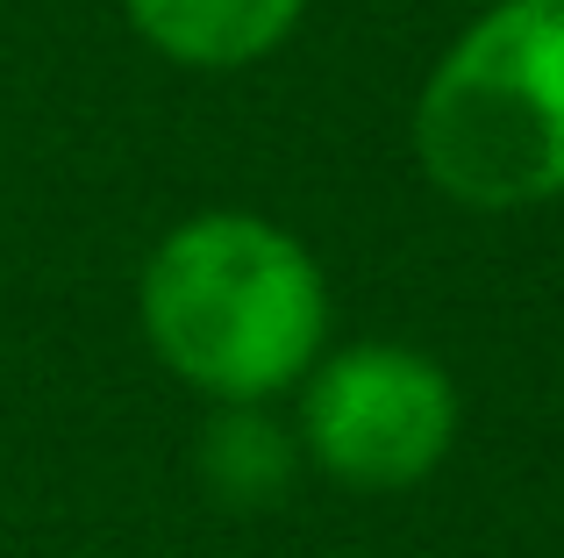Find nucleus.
I'll use <instances>...</instances> for the list:
<instances>
[{"instance_id": "nucleus-1", "label": "nucleus", "mask_w": 564, "mask_h": 558, "mask_svg": "<svg viewBox=\"0 0 564 558\" xmlns=\"http://www.w3.org/2000/svg\"><path fill=\"white\" fill-rule=\"evenodd\" d=\"M137 315L172 379L221 408H264L315 373L329 279L293 229L250 208H207L143 258Z\"/></svg>"}, {"instance_id": "nucleus-2", "label": "nucleus", "mask_w": 564, "mask_h": 558, "mask_svg": "<svg viewBox=\"0 0 564 558\" xmlns=\"http://www.w3.org/2000/svg\"><path fill=\"white\" fill-rule=\"evenodd\" d=\"M414 158L479 215L564 201V0H494L429 65Z\"/></svg>"}, {"instance_id": "nucleus-3", "label": "nucleus", "mask_w": 564, "mask_h": 558, "mask_svg": "<svg viewBox=\"0 0 564 558\" xmlns=\"http://www.w3.org/2000/svg\"><path fill=\"white\" fill-rule=\"evenodd\" d=\"M451 444L457 379L414 344H336L301 379V451L358 494L414 487L451 459Z\"/></svg>"}, {"instance_id": "nucleus-4", "label": "nucleus", "mask_w": 564, "mask_h": 558, "mask_svg": "<svg viewBox=\"0 0 564 558\" xmlns=\"http://www.w3.org/2000/svg\"><path fill=\"white\" fill-rule=\"evenodd\" d=\"M122 14L165 65L243 72L301 29L307 0H122Z\"/></svg>"}]
</instances>
